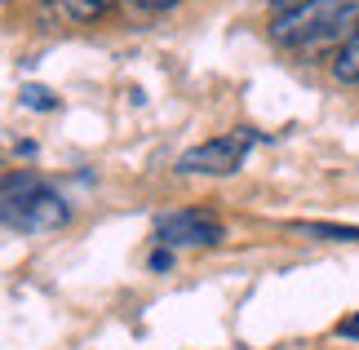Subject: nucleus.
<instances>
[{"instance_id": "obj_11", "label": "nucleus", "mask_w": 359, "mask_h": 350, "mask_svg": "<svg viewBox=\"0 0 359 350\" xmlns=\"http://www.w3.org/2000/svg\"><path fill=\"white\" fill-rule=\"evenodd\" d=\"M337 332H341V337H355V342H359V315L341 319V324H337Z\"/></svg>"}, {"instance_id": "obj_10", "label": "nucleus", "mask_w": 359, "mask_h": 350, "mask_svg": "<svg viewBox=\"0 0 359 350\" xmlns=\"http://www.w3.org/2000/svg\"><path fill=\"white\" fill-rule=\"evenodd\" d=\"M306 5H315V0H271L275 13H293V9H306Z\"/></svg>"}, {"instance_id": "obj_6", "label": "nucleus", "mask_w": 359, "mask_h": 350, "mask_svg": "<svg viewBox=\"0 0 359 350\" xmlns=\"http://www.w3.org/2000/svg\"><path fill=\"white\" fill-rule=\"evenodd\" d=\"M111 5H116V0H62V9L72 13L76 22H98V18H107Z\"/></svg>"}, {"instance_id": "obj_7", "label": "nucleus", "mask_w": 359, "mask_h": 350, "mask_svg": "<svg viewBox=\"0 0 359 350\" xmlns=\"http://www.w3.org/2000/svg\"><path fill=\"white\" fill-rule=\"evenodd\" d=\"M22 107H32V111H53L58 102H53V93L45 89V85H22Z\"/></svg>"}, {"instance_id": "obj_4", "label": "nucleus", "mask_w": 359, "mask_h": 350, "mask_svg": "<svg viewBox=\"0 0 359 350\" xmlns=\"http://www.w3.org/2000/svg\"><path fill=\"white\" fill-rule=\"evenodd\" d=\"M160 240L164 244H182V248H200V244H217L222 240V222L204 208H182L160 222Z\"/></svg>"}, {"instance_id": "obj_2", "label": "nucleus", "mask_w": 359, "mask_h": 350, "mask_svg": "<svg viewBox=\"0 0 359 350\" xmlns=\"http://www.w3.org/2000/svg\"><path fill=\"white\" fill-rule=\"evenodd\" d=\"M72 217V208L58 191H49L40 177L32 173H9L5 177V227L22 231V235H45L58 231Z\"/></svg>"}, {"instance_id": "obj_8", "label": "nucleus", "mask_w": 359, "mask_h": 350, "mask_svg": "<svg viewBox=\"0 0 359 350\" xmlns=\"http://www.w3.org/2000/svg\"><path fill=\"white\" fill-rule=\"evenodd\" d=\"M315 235H328V240H359V227H333V222H302Z\"/></svg>"}, {"instance_id": "obj_1", "label": "nucleus", "mask_w": 359, "mask_h": 350, "mask_svg": "<svg viewBox=\"0 0 359 350\" xmlns=\"http://www.w3.org/2000/svg\"><path fill=\"white\" fill-rule=\"evenodd\" d=\"M359 27V0H315L306 9L275 13L271 40L284 49H306L320 40H346Z\"/></svg>"}, {"instance_id": "obj_9", "label": "nucleus", "mask_w": 359, "mask_h": 350, "mask_svg": "<svg viewBox=\"0 0 359 350\" xmlns=\"http://www.w3.org/2000/svg\"><path fill=\"white\" fill-rule=\"evenodd\" d=\"M137 9H147V13H164V9H173V5H182V0H133Z\"/></svg>"}, {"instance_id": "obj_5", "label": "nucleus", "mask_w": 359, "mask_h": 350, "mask_svg": "<svg viewBox=\"0 0 359 350\" xmlns=\"http://www.w3.org/2000/svg\"><path fill=\"white\" fill-rule=\"evenodd\" d=\"M333 80H341V85H359V27L337 45L333 53Z\"/></svg>"}, {"instance_id": "obj_3", "label": "nucleus", "mask_w": 359, "mask_h": 350, "mask_svg": "<svg viewBox=\"0 0 359 350\" xmlns=\"http://www.w3.org/2000/svg\"><path fill=\"white\" fill-rule=\"evenodd\" d=\"M257 133L253 129H236V133H217L209 142L191 147L177 156V173H209V177H222V173H236L240 164L248 160Z\"/></svg>"}]
</instances>
